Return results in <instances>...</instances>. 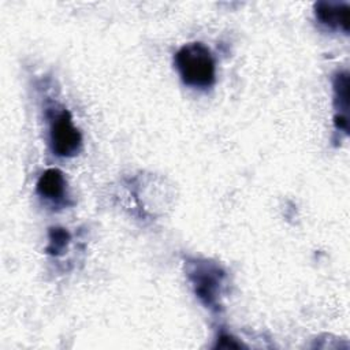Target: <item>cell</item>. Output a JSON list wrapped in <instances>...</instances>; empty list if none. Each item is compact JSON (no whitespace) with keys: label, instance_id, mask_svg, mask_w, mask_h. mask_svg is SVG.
<instances>
[{"label":"cell","instance_id":"cell-1","mask_svg":"<svg viewBox=\"0 0 350 350\" xmlns=\"http://www.w3.org/2000/svg\"><path fill=\"white\" fill-rule=\"evenodd\" d=\"M185 272L200 302L209 310L219 312L227 279L224 268L209 258L193 257L185 261Z\"/></svg>","mask_w":350,"mask_h":350},{"label":"cell","instance_id":"cell-2","mask_svg":"<svg viewBox=\"0 0 350 350\" xmlns=\"http://www.w3.org/2000/svg\"><path fill=\"white\" fill-rule=\"evenodd\" d=\"M175 67L185 85L208 89L216 79V62L212 51L202 42H190L178 49L174 56Z\"/></svg>","mask_w":350,"mask_h":350},{"label":"cell","instance_id":"cell-3","mask_svg":"<svg viewBox=\"0 0 350 350\" xmlns=\"http://www.w3.org/2000/svg\"><path fill=\"white\" fill-rule=\"evenodd\" d=\"M49 120V146L59 157H72L82 148V135L75 127L71 113L66 108H48Z\"/></svg>","mask_w":350,"mask_h":350},{"label":"cell","instance_id":"cell-4","mask_svg":"<svg viewBox=\"0 0 350 350\" xmlns=\"http://www.w3.org/2000/svg\"><path fill=\"white\" fill-rule=\"evenodd\" d=\"M349 72L347 71H338L332 78V90H334V126L336 131H343L345 135L349 134V103H350V93H349Z\"/></svg>","mask_w":350,"mask_h":350},{"label":"cell","instance_id":"cell-5","mask_svg":"<svg viewBox=\"0 0 350 350\" xmlns=\"http://www.w3.org/2000/svg\"><path fill=\"white\" fill-rule=\"evenodd\" d=\"M37 194L53 204H64L67 194V180L64 174L57 168H48L44 171L37 183H36Z\"/></svg>","mask_w":350,"mask_h":350},{"label":"cell","instance_id":"cell-6","mask_svg":"<svg viewBox=\"0 0 350 350\" xmlns=\"http://www.w3.org/2000/svg\"><path fill=\"white\" fill-rule=\"evenodd\" d=\"M314 15L316 19L329 27L343 30L349 33V4L347 3H335V1H317L314 3Z\"/></svg>","mask_w":350,"mask_h":350},{"label":"cell","instance_id":"cell-7","mask_svg":"<svg viewBox=\"0 0 350 350\" xmlns=\"http://www.w3.org/2000/svg\"><path fill=\"white\" fill-rule=\"evenodd\" d=\"M71 241V234L63 227H51L48 232V246L46 253L51 256H60L67 249Z\"/></svg>","mask_w":350,"mask_h":350},{"label":"cell","instance_id":"cell-8","mask_svg":"<svg viewBox=\"0 0 350 350\" xmlns=\"http://www.w3.org/2000/svg\"><path fill=\"white\" fill-rule=\"evenodd\" d=\"M216 349H241L243 345L227 332H220L215 345Z\"/></svg>","mask_w":350,"mask_h":350}]
</instances>
